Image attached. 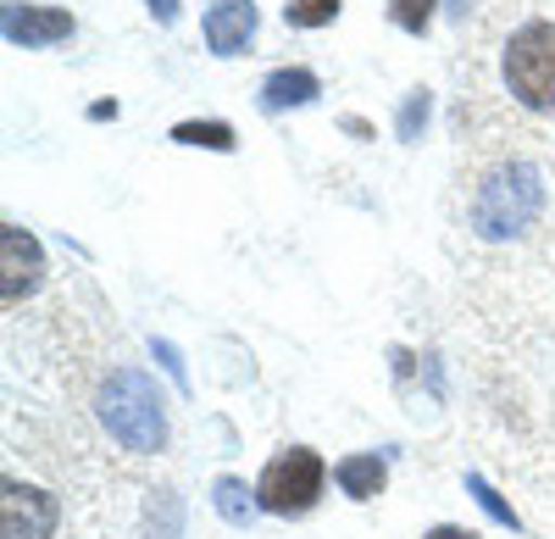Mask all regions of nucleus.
I'll use <instances>...</instances> for the list:
<instances>
[{"instance_id": "nucleus-8", "label": "nucleus", "mask_w": 555, "mask_h": 539, "mask_svg": "<svg viewBox=\"0 0 555 539\" xmlns=\"http://www.w3.org/2000/svg\"><path fill=\"white\" fill-rule=\"evenodd\" d=\"M256 34V0H222L206 12V44L217 56H240Z\"/></svg>"}, {"instance_id": "nucleus-1", "label": "nucleus", "mask_w": 555, "mask_h": 539, "mask_svg": "<svg viewBox=\"0 0 555 539\" xmlns=\"http://www.w3.org/2000/svg\"><path fill=\"white\" fill-rule=\"evenodd\" d=\"M550 206V184H544V167L522 151H500L494 162H483L473 172V195H467V222L478 240L494 245H512L528 240Z\"/></svg>"}, {"instance_id": "nucleus-18", "label": "nucleus", "mask_w": 555, "mask_h": 539, "mask_svg": "<svg viewBox=\"0 0 555 539\" xmlns=\"http://www.w3.org/2000/svg\"><path fill=\"white\" fill-rule=\"evenodd\" d=\"M145 7H151L156 23H172V17H178V0H145Z\"/></svg>"}, {"instance_id": "nucleus-9", "label": "nucleus", "mask_w": 555, "mask_h": 539, "mask_svg": "<svg viewBox=\"0 0 555 539\" xmlns=\"http://www.w3.org/2000/svg\"><path fill=\"white\" fill-rule=\"evenodd\" d=\"M322 95V84L311 67H278L267 84H261V106L267 112H284V106H311Z\"/></svg>"}, {"instance_id": "nucleus-13", "label": "nucleus", "mask_w": 555, "mask_h": 539, "mask_svg": "<svg viewBox=\"0 0 555 539\" xmlns=\"http://www.w3.org/2000/svg\"><path fill=\"white\" fill-rule=\"evenodd\" d=\"M284 17H289L295 28H322V23L339 17V0H289Z\"/></svg>"}, {"instance_id": "nucleus-7", "label": "nucleus", "mask_w": 555, "mask_h": 539, "mask_svg": "<svg viewBox=\"0 0 555 539\" xmlns=\"http://www.w3.org/2000/svg\"><path fill=\"white\" fill-rule=\"evenodd\" d=\"M7 39L39 51V44L73 39V17L62 7H7Z\"/></svg>"}, {"instance_id": "nucleus-11", "label": "nucleus", "mask_w": 555, "mask_h": 539, "mask_svg": "<svg viewBox=\"0 0 555 539\" xmlns=\"http://www.w3.org/2000/svg\"><path fill=\"white\" fill-rule=\"evenodd\" d=\"M172 140L178 145H206V151H234V128L228 123H178Z\"/></svg>"}, {"instance_id": "nucleus-3", "label": "nucleus", "mask_w": 555, "mask_h": 539, "mask_svg": "<svg viewBox=\"0 0 555 539\" xmlns=\"http://www.w3.org/2000/svg\"><path fill=\"white\" fill-rule=\"evenodd\" d=\"M500 73H505V89H512V101L522 112L550 117L555 112V17H522L505 34Z\"/></svg>"}, {"instance_id": "nucleus-15", "label": "nucleus", "mask_w": 555, "mask_h": 539, "mask_svg": "<svg viewBox=\"0 0 555 539\" xmlns=\"http://www.w3.org/2000/svg\"><path fill=\"white\" fill-rule=\"evenodd\" d=\"M428 123V89H411L400 106V140H416V128Z\"/></svg>"}, {"instance_id": "nucleus-16", "label": "nucleus", "mask_w": 555, "mask_h": 539, "mask_svg": "<svg viewBox=\"0 0 555 539\" xmlns=\"http://www.w3.org/2000/svg\"><path fill=\"white\" fill-rule=\"evenodd\" d=\"M467 484H473V496H478V501H483V512H489V517H500V523H517V512H512V506H505V501H500V496H494V489H489V484H483V478H478V473H473V478H467Z\"/></svg>"}, {"instance_id": "nucleus-10", "label": "nucleus", "mask_w": 555, "mask_h": 539, "mask_svg": "<svg viewBox=\"0 0 555 539\" xmlns=\"http://www.w3.org/2000/svg\"><path fill=\"white\" fill-rule=\"evenodd\" d=\"M334 478H339V489H345L350 501H373V496H384L389 467H384L378 457H345V462L334 467Z\"/></svg>"}, {"instance_id": "nucleus-12", "label": "nucleus", "mask_w": 555, "mask_h": 539, "mask_svg": "<svg viewBox=\"0 0 555 539\" xmlns=\"http://www.w3.org/2000/svg\"><path fill=\"white\" fill-rule=\"evenodd\" d=\"M434 7H439V0H389V23L405 28V34H428Z\"/></svg>"}, {"instance_id": "nucleus-17", "label": "nucleus", "mask_w": 555, "mask_h": 539, "mask_svg": "<svg viewBox=\"0 0 555 539\" xmlns=\"http://www.w3.org/2000/svg\"><path fill=\"white\" fill-rule=\"evenodd\" d=\"M428 539H478L473 528H455V523H439V528H428Z\"/></svg>"}, {"instance_id": "nucleus-2", "label": "nucleus", "mask_w": 555, "mask_h": 539, "mask_svg": "<svg viewBox=\"0 0 555 539\" xmlns=\"http://www.w3.org/2000/svg\"><path fill=\"white\" fill-rule=\"evenodd\" d=\"M101 423L133 457L162 451L167 445V407H162L156 378L139 373V368H112V378L101 384Z\"/></svg>"}, {"instance_id": "nucleus-6", "label": "nucleus", "mask_w": 555, "mask_h": 539, "mask_svg": "<svg viewBox=\"0 0 555 539\" xmlns=\"http://www.w3.org/2000/svg\"><path fill=\"white\" fill-rule=\"evenodd\" d=\"M44 279V251L28 229H17V222H7L0 229V300L17 306L23 295H34Z\"/></svg>"}, {"instance_id": "nucleus-14", "label": "nucleus", "mask_w": 555, "mask_h": 539, "mask_svg": "<svg viewBox=\"0 0 555 539\" xmlns=\"http://www.w3.org/2000/svg\"><path fill=\"white\" fill-rule=\"evenodd\" d=\"M245 496H250V489H245L240 478H217V512H222L228 523H245V517H250V501H245Z\"/></svg>"}, {"instance_id": "nucleus-5", "label": "nucleus", "mask_w": 555, "mask_h": 539, "mask_svg": "<svg viewBox=\"0 0 555 539\" xmlns=\"http://www.w3.org/2000/svg\"><path fill=\"white\" fill-rule=\"evenodd\" d=\"M62 523V501L44 496L39 484L7 478L0 484V539H51Z\"/></svg>"}, {"instance_id": "nucleus-4", "label": "nucleus", "mask_w": 555, "mask_h": 539, "mask_svg": "<svg viewBox=\"0 0 555 539\" xmlns=\"http://www.w3.org/2000/svg\"><path fill=\"white\" fill-rule=\"evenodd\" d=\"M322 478H328V467H322L317 451H306V445H289L284 457H272L256 478V506L272 512V517H300L317 506L322 496Z\"/></svg>"}]
</instances>
